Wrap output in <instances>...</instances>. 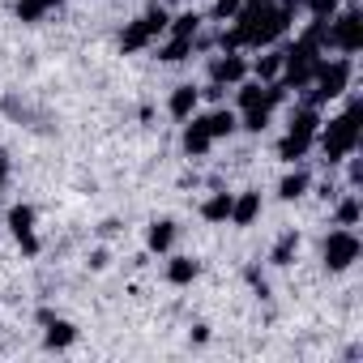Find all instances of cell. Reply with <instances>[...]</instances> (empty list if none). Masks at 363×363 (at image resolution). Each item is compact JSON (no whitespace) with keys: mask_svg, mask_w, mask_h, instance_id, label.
Here are the masks:
<instances>
[{"mask_svg":"<svg viewBox=\"0 0 363 363\" xmlns=\"http://www.w3.org/2000/svg\"><path fill=\"white\" fill-rule=\"evenodd\" d=\"M227 22L231 26L218 39L223 52H261V48H274L295 26V18L278 5V0H265V5H240V13L227 18Z\"/></svg>","mask_w":363,"mask_h":363,"instance_id":"1","label":"cell"},{"mask_svg":"<svg viewBox=\"0 0 363 363\" xmlns=\"http://www.w3.org/2000/svg\"><path fill=\"white\" fill-rule=\"evenodd\" d=\"M316 145H320V154H325L329 162L350 158L354 145H359V103H350V107H346L342 116H333V120H320Z\"/></svg>","mask_w":363,"mask_h":363,"instance_id":"2","label":"cell"},{"mask_svg":"<svg viewBox=\"0 0 363 363\" xmlns=\"http://www.w3.org/2000/svg\"><path fill=\"white\" fill-rule=\"evenodd\" d=\"M350 77H354L350 56H329V60L320 56V65H316V73H312V94H308V103L325 107V103L342 99V94L350 90Z\"/></svg>","mask_w":363,"mask_h":363,"instance_id":"3","label":"cell"},{"mask_svg":"<svg viewBox=\"0 0 363 363\" xmlns=\"http://www.w3.org/2000/svg\"><path fill=\"white\" fill-rule=\"evenodd\" d=\"M167 22H171V13H167L162 5H150L141 18H133V22L124 26V35H120V52H145L150 43H158V39L167 35Z\"/></svg>","mask_w":363,"mask_h":363,"instance_id":"4","label":"cell"},{"mask_svg":"<svg viewBox=\"0 0 363 363\" xmlns=\"http://www.w3.org/2000/svg\"><path fill=\"white\" fill-rule=\"evenodd\" d=\"M320 56L325 52H316L312 43H303V39H295L286 52H282V86L286 90H308L312 86V73H316V65H320Z\"/></svg>","mask_w":363,"mask_h":363,"instance_id":"5","label":"cell"},{"mask_svg":"<svg viewBox=\"0 0 363 363\" xmlns=\"http://www.w3.org/2000/svg\"><path fill=\"white\" fill-rule=\"evenodd\" d=\"M329 48L337 56H354L363 48V13L359 9H337L329 18Z\"/></svg>","mask_w":363,"mask_h":363,"instance_id":"6","label":"cell"},{"mask_svg":"<svg viewBox=\"0 0 363 363\" xmlns=\"http://www.w3.org/2000/svg\"><path fill=\"white\" fill-rule=\"evenodd\" d=\"M359 252H363V244H359L354 227H333V231L325 235V244H320V257H325V265H329L333 274L350 269V265L359 261Z\"/></svg>","mask_w":363,"mask_h":363,"instance_id":"7","label":"cell"},{"mask_svg":"<svg viewBox=\"0 0 363 363\" xmlns=\"http://www.w3.org/2000/svg\"><path fill=\"white\" fill-rule=\"evenodd\" d=\"M244 77H248V60H244L240 52H223V56L210 60V82H214V86H227V90H231V86H240Z\"/></svg>","mask_w":363,"mask_h":363,"instance_id":"8","label":"cell"},{"mask_svg":"<svg viewBox=\"0 0 363 363\" xmlns=\"http://www.w3.org/2000/svg\"><path fill=\"white\" fill-rule=\"evenodd\" d=\"M9 231H13V240L22 244L26 257L39 252V240H35V206H13L9 210Z\"/></svg>","mask_w":363,"mask_h":363,"instance_id":"9","label":"cell"},{"mask_svg":"<svg viewBox=\"0 0 363 363\" xmlns=\"http://www.w3.org/2000/svg\"><path fill=\"white\" fill-rule=\"evenodd\" d=\"M210 145H214V137H210V128H206V116H201V111L189 116V120H184V154H189V158H206Z\"/></svg>","mask_w":363,"mask_h":363,"instance_id":"10","label":"cell"},{"mask_svg":"<svg viewBox=\"0 0 363 363\" xmlns=\"http://www.w3.org/2000/svg\"><path fill=\"white\" fill-rule=\"evenodd\" d=\"M197 107H201V90L197 86H175L171 90V99H167V111H171V120H179V124H184L189 116H197Z\"/></svg>","mask_w":363,"mask_h":363,"instance_id":"11","label":"cell"},{"mask_svg":"<svg viewBox=\"0 0 363 363\" xmlns=\"http://www.w3.org/2000/svg\"><path fill=\"white\" fill-rule=\"evenodd\" d=\"M257 218H261V193H252V189H248V193H235L227 223H231V227H252Z\"/></svg>","mask_w":363,"mask_h":363,"instance_id":"12","label":"cell"},{"mask_svg":"<svg viewBox=\"0 0 363 363\" xmlns=\"http://www.w3.org/2000/svg\"><path fill=\"white\" fill-rule=\"evenodd\" d=\"M282 52H286V48H261V56L248 65V77H257V82H278V77H282Z\"/></svg>","mask_w":363,"mask_h":363,"instance_id":"13","label":"cell"},{"mask_svg":"<svg viewBox=\"0 0 363 363\" xmlns=\"http://www.w3.org/2000/svg\"><path fill=\"white\" fill-rule=\"evenodd\" d=\"M231 90H235V107H240V111H248V107H269V86L257 82V77H244V82L231 86Z\"/></svg>","mask_w":363,"mask_h":363,"instance_id":"14","label":"cell"},{"mask_svg":"<svg viewBox=\"0 0 363 363\" xmlns=\"http://www.w3.org/2000/svg\"><path fill=\"white\" fill-rule=\"evenodd\" d=\"M316 128H320V107L316 103H299V107H291V120H286V133H303V137H316Z\"/></svg>","mask_w":363,"mask_h":363,"instance_id":"15","label":"cell"},{"mask_svg":"<svg viewBox=\"0 0 363 363\" xmlns=\"http://www.w3.org/2000/svg\"><path fill=\"white\" fill-rule=\"evenodd\" d=\"M201 116H206V128H210L214 141H223L240 128V111H231V107H214V111H201Z\"/></svg>","mask_w":363,"mask_h":363,"instance_id":"16","label":"cell"},{"mask_svg":"<svg viewBox=\"0 0 363 363\" xmlns=\"http://www.w3.org/2000/svg\"><path fill=\"white\" fill-rule=\"evenodd\" d=\"M171 244H175V223L171 218H154L145 227V248L162 257V252H171Z\"/></svg>","mask_w":363,"mask_h":363,"instance_id":"17","label":"cell"},{"mask_svg":"<svg viewBox=\"0 0 363 363\" xmlns=\"http://www.w3.org/2000/svg\"><path fill=\"white\" fill-rule=\"evenodd\" d=\"M197 274H201V261H193V257H171L167 261V282L171 286H189V282H197Z\"/></svg>","mask_w":363,"mask_h":363,"instance_id":"18","label":"cell"},{"mask_svg":"<svg viewBox=\"0 0 363 363\" xmlns=\"http://www.w3.org/2000/svg\"><path fill=\"white\" fill-rule=\"evenodd\" d=\"M312 145H316V137H303V133H286V137L278 141V158L295 167L299 158H308V150H312Z\"/></svg>","mask_w":363,"mask_h":363,"instance_id":"19","label":"cell"},{"mask_svg":"<svg viewBox=\"0 0 363 363\" xmlns=\"http://www.w3.org/2000/svg\"><path fill=\"white\" fill-rule=\"evenodd\" d=\"M193 48H197V39H184V35H171L162 48H158V60L162 65H184L189 56H193Z\"/></svg>","mask_w":363,"mask_h":363,"instance_id":"20","label":"cell"},{"mask_svg":"<svg viewBox=\"0 0 363 363\" xmlns=\"http://www.w3.org/2000/svg\"><path fill=\"white\" fill-rule=\"evenodd\" d=\"M308 189H312V175H308L303 167H295V171H286V175H282V184H278V197H282V201H299Z\"/></svg>","mask_w":363,"mask_h":363,"instance_id":"21","label":"cell"},{"mask_svg":"<svg viewBox=\"0 0 363 363\" xmlns=\"http://www.w3.org/2000/svg\"><path fill=\"white\" fill-rule=\"evenodd\" d=\"M231 197H235V193H210V197L201 201V218L214 223V227H223V223L231 218Z\"/></svg>","mask_w":363,"mask_h":363,"instance_id":"22","label":"cell"},{"mask_svg":"<svg viewBox=\"0 0 363 363\" xmlns=\"http://www.w3.org/2000/svg\"><path fill=\"white\" fill-rule=\"evenodd\" d=\"M43 325H48V346H52V350H69V346L77 342V329H73V320H60V316H48Z\"/></svg>","mask_w":363,"mask_h":363,"instance_id":"23","label":"cell"},{"mask_svg":"<svg viewBox=\"0 0 363 363\" xmlns=\"http://www.w3.org/2000/svg\"><path fill=\"white\" fill-rule=\"evenodd\" d=\"M56 5H60V0H18V5H13V13H18V22L35 26V22H43V18H48Z\"/></svg>","mask_w":363,"mask_h":363,"instance_id":"24","label":"cell"},{"mask_svg":"<svg viewBox=\"0 0 363 363\" xmlns=\"http://www.w3.org/2000/svg\"><path fill=\"white\" fill-rule=\"evenodd\" d=\"M167 35H184V39H197V35H201V13H193V9L175 13V18L167 22Z\"/></svg>","mask_w":363,"mask_h":363,"instance_id":"25","label":"cell"},{"mask_svg":"<svg viewBox=\"0 0 363 363\" xmlns=\"http://www.w3.org/2000/svg\"><path fill=\"white\" fill-rule=\"evenodd\" d=\"M295 252H299V231H282L278 244H274V252H269V261H274V265H291Z\"/></svg>","mask_w":363,"mask_h":363,"instance_id":"26","label":"cell"},{"mask_svg":"<svg viewBox=\"0 0 363 363\" xmlns=\"http://www.w3.org/2000/svg\"><path fill=\"white\" fill-rule=\"evenodd\" d=\"M269 120H274V107H248V111H240V128H248V133H265Z\"/></svg>","mask_w":363,"mask_h":363,"instance_id":"27","label":"cell"},{"mask_svg":"<svg viewBox=\"0 0 363 363\" xmlns=\"http://www.w3.org/2000/svg\"><path fill=\"white\" fill-rule=\"evenodd\" d=\"M359 223V193H346L337 201V227H354Z\"/></svg>","mask_w":363,"mask_h":363,"instance_id":"28","label":"cell"},{"mask_svg":"<svg viewBox=\"0 0 363 363\" xmlns=\"http://www.w3.org/2000/svg\"><path fill=\"white\" fill-rule=\"evenodd\" d=\"M337 9H342V0H308V13H312V18H320V22H329Z\"/></svg>","mask_w":363,"mask_h":363,"instance_id":"29","label":"cell"},{"mask_svg":"<svg viewBox=\"0 0 363 363\" xmlns=\"http://www.w3.org/2000/svg\"><path fill=\"white\" fill-rule=\"evenodd\" d=\"M278 5H282L291 18H295V13H303V9H308V0H278Z\"/></svg>","mask_w":363,"mask_h":363,"instance_id":"30","label":"cell"},{"mask_svg":"<svg viewBox=\"0 0 363 363\" xmlns=\"http://www.w3.org/2000/svg\"><path fill=\"white\" fill-rule=\"evenodd\" d=\"M5 184H9V162L0 158V189H5Z\"/></svg>","mask_w":363,"mask_h":363,"instance_id":"31","label":"cell"}]
</instances>
